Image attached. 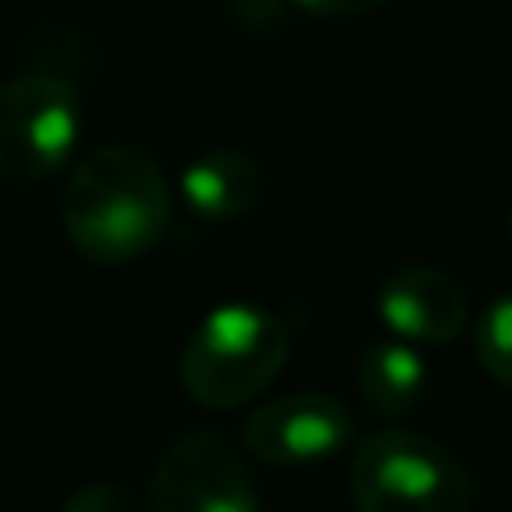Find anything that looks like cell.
<instances>
[{"label":"cell","mask_w":512,"mask_h":512,"mask_svg":"<svg viewBox=\"0 0 512 512\" xmlns=\"http://www.w3.org/2000/svg\"><path fill=\"white\" fill-rule=\"evenodd\" d=\"M68 244L100 268L132 264L152 252L172 220L164 168L136 144L92 148L60 192Z\"/></svg>","instance_id":"1"},{"label":"cell","mask_w":512,"mask_h":512,"mask_svg":"<svg viewBox=\"0 0 512 512\" xmlns=\"http://www.w3.org/2000/svg\"><path fill=\"white\" fill-rule=\"evenodd\" d=\"M288 352L292 340L276 312L232 300L192 328L180 352V384L200 408L228 412L260 396L280 376Z\"/></svg>","instance_id":"2"},{"label":"cell","mask_w":512,"mask_h":512,"mask_svg":"<svg viewBox=\"0 0 512 512\" xmlns=\"http://www.w3.org/2000/svg\"><path fill=\"white\" fill-rule=\"evenodd\" d=\"M348 492L356 512H472L476 504L460 456L408 428H384L356 444Z\"/></svg>","instance_id":"3"},{"label":"cell","mask_w":512,"mask_h":512,"mask_svg":"<svg viewBox=\"0 0 512 512\" xmlns=\"http://www.w3.org/2000/svg\"><path fill=\"white\" fill-rule=\"evenodd\" d=\"M84 128L80 92L48 72L0 80V184L56 176Z\"/></svg>","instance_id":"4"},{"label":"cell","mask_w":512,"mask_h":512,"mask_svg":"<svg viewBox=\"0 0 512 512\" xmlns=\"http://www.w3.org/2000/svg\"><path fill=\"white\" fill-rule=\"evenodd\" d=\"M148 512H264L244 452L220 432H188L156 460Z\"/></svg>","instance_id":"5"},{"label":"cell","mask_w":512,"mask_h":512,"mask_svg":"<svg viewBox=\"0 0 512 512\" xmlns=\"http://www.w3.org/2000/svg\"><path fill=\"white\" fill-rule=\"evenodd\" d=\"M356 424L332 392H288L256 404L244 420V448L272 468H312L348 448Z\"/></svg>","instance_id":"6"},{"label":"cell","mask_w":512,"mask_h":512,"mask_svg":"<svg viewBox=\"0 0 512 512\" xmlns=\"http://www.w3.org/2000/svg\"><path fill=\"white\" fill-rule=\"evenodd\" d=\"M376 312L404 344H448L468 324V292L452 272L404 264L380 280Z\"/></svg>","instance_id":"7"},{"label":"cell","mask_w":512,"mask_h":512,"mask_svg":"<svg viewBox=\"0 0 512 512\" xmlns=\"http://www.w3.org/2000/svg\"><path fill=\"white\" fill-rule=\"evenodd\" d=\"M180 196L200 220H240L264 196V168L236 144H216L192 156L180 172Z\"/></svg>","instance_id":"8"},{"label":"cell","mask_w":512,"mask_h":512,"mask_svg":"<svg viewBox=\"0 0 512 512\" xmlns=\"http://www.w3.org/2000/svg\"><path fill=\"white\" fill-rule=\"evenodd\" d=\"M424 356L404 340H376L356 360V392L380 416L408 412L424 392Z\"/></svg>","instance_id":"9"},{"label":"cell","mask_w":512,"mask_h":512,"mask_svg":"<svg viewBox=\"0 0 512 512\" xmlns=\"http://www.w3.org/2000/svg\"><path fill=\"white\" fill-rule=\"evenodd\" d=\"M476 360L496 384L512 388V292L496 296L480 312V320H476Z\"/></svg>","instance_id":"10"},{"label":"cell","mask_w":512,"mask_h":512,"mask_svg":"<svg viewBox=\"0 0 512 512\" xmlns=\"http://www.w3.org/2000/svg\"><path fill=\"white\" fill-rule=\"evenodd\" d=\"M60 512H144L140 500L124 488V484H112V480H92V484H80Z\"/></svg>","instance_id":"11"},{"label":"cell","mask_w":512,"mask_h":512,"mask_svg":"<svg viewBox=\"0 0 512 512\" xmlns=\"http://www.w3.org/2000/svg\"><path fill=\"white\" fill-rule=\"evenodd\" d=\"M288 4L308 16H368L392 0H288Z\"/></svg>","instance_id":"12"},{"label":"cell","mask_w":512,"mask_h":512,"mask_svg":"<svg viewBox=\"0 0 512 512\" xmlns=\"http://www.w3.org/2000/svg\"><path fill=\"white\" fill-rule=\"evenodd\" d=\"M508 240H512V208H508Z\"/></svg>","instance_id":"13"}]
</instances>
